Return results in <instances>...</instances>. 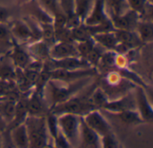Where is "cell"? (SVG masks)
Masks as SVG:
<instances>
[{
    "label": "cell",
    "mask_w": 153,
    "mask_h": 148,
    "mask_svg": "<svg viewBox=\"0 0 153 148\" xmlns=\"http://www.w3.org/2000/svg\"><path fill=\"white\" fill-rule=\"evenodd\" d=\"M103 48L101 46H100L99 44H95V46L93 47V49L90 51V53L86 56L85 59L91 64V67H96L99 64L100 61L101 59V57L104 53L103 51Z\"/></svg>",
    "instance_id": "31"
},
{
    "label": "cell",
    "mask_w": 153,
    "mask_h": 148,
    "mask_svg": "<svg viewBox=\"0 0 153 148\" xmlns=\"http://www.w3.org/2000/svg\"><path fill=\"white\" fill-rule=\"evenodd\" d=\"M13 46L9 55L10 59L16 68L25 69L31 63L32 57L29 53L27 49H25L22 45H20L17 41L13 40Z\"/></svg>",
    "instance_id": "11"
},
{
    "label": "cell",
    "mask_w": 153,
    "mask_h": 148,
    "mask_svg": "<svg viewBox=\"0 0 153 148\" xmlns=\"http://www.w3.org/2000/svg\"><path fill=\"white\" fill-rule=\"evenodd\" d=\"M111 113H117L122 111L126 110H131V109H136V103H135V98L132 99L130 95L125 96L119 100L113 101V102H108L104 107L102 108Z\"/></svg>",
    "instance_id": "18"
},
{
    "label": "cell",
    "mask_w": 153,
    "mask_h": 148,
    "mask_svg": "<svg viewBox=\"0 0 153 148\" xmlns=\"http://www.w3.org/2000/svg\"><path fill=\"white\" fill-rule=\"evenodd\" d=\"M23 6L27 10L30 17L34 19L39 24L53 22V17L39 5L37 0H30L24 3Z\"/></svg>",
    "instance_id": "13"
},
{
    "label": "cell",
    "mask_w": 153,
    "mask_h": 148,
    "mask_svg": "<svg viewBox=\"0 0 153 148\" xmlns=\"http://www.w3.org/2000/svg\"><path fill=\"white\" fill-rule=\"evenodd\" d=\"M41 40L50 47L56 42L55 37V28L53 23H41Z\"/></svg>",
    "instance_id": "27"
},
{
    "label": "cell",
    "mask_w": 153,
    "mask_h": 148,
    "mask_svg": "<svg viewBox=\"0 0 153 148\" xmlns=\"http://www.w3.org/2000/svg\"><path fill=\"white\" fill-rule=\"evenodd\" d=\"M87 101L93 109L99 110L104 107V105L108 102V99L107 94L100 88H97L90 95H88Z\"/></svg>",
    "instance_id": "25"
},
{
    "label": "cell",
    "mask_w": 153,
    "mask_h": 148,
    "mask_svg": "<svg viewBox=\"0 0 153 148\" xmlns=\"http://www.w3.org/2000/svg\"><path fill=\"white\" fill-rule=\"evenodd\" d=\"M11 37L10 28L5 23H0V40H9Z\"/></svg>",
    "instance_id": "36"
},
{
    "label": "cell",
    "mask_w": 153,
    "mask_h": 148,
    "mask_svg": "<svg viewBox=\"0 0 153 148\" xmlns=\"http://www.w3.org/2000/svg\"><path fill=\"white\" fill-rule=\"evenodd\" d=\"M148 2H149L150 4H152V0H148Z\"/></svg>",
    "instance_id": "41"
},
{
    "label": "cell",
    "mask_w": 153,
    "mask_h": 148,
    "mask_svg": "<svg viewBox=\"0 0 153 148\" xmlns=\"http://www.w3.org/2000/svg\"><path fill=\"white\" fill-rule=\"evenodd\" d=\"M57 121L59 130L66 138L71 147L79 146L81 116L72 113H64L57 115Z\"/></svg>",
    "instance_id": "4"
},
{
    "label": "cell",
    "mask_w": 153,
    "mask_h": 148,
    "mask_svg": "<svg viewBox=\"0 0 153 148\" xmlns=\"http://www.w3.org/2000/svg\"><path fill=\"white\" fill-rule=\"evenodd\" d=\"M50 59V64L48 65V67H46L47 69L51 70L55 68H60V69H65V70H80V69H87L91 67V64L83 58L76 56V57H68L61 59ZM45 67V66H44Z\"/></svg>",
    "instance_id": "6"
},
{
    "label": "cell",
    "mask_w": 153,
    "mask_h": 148,
    "mask_svg": "<svg viewBox=\"0 0 153 148\" xmlns=\"http://www.w3.org/2000/svg\"><path fill=\"white\" fill-rule=\"evenodd\" d=\"M89 78L90 77H85L74 82H66L67 84H63L61 81L49 79L45 89L48 91V97L51 102L50 108L75 95V93L85 85Z\"/></svg>",
    "instance_id": "2"
},
{
    "label": "cell",
    "mask_w": 153,
    "mask_h": 148,
    "mask_svg": "<svg viewBox=\"0 0 153 148\" xmlns=\"http://www.w3.org/2000/svg\"><path fill=\"white\" fill-rule=\"evenodd\" d=\"M88 96H72L69 99L59 102L50 108V111L56 115L64 113H72L78 116H84L88 112L95 110L87 101Z\"/></svg>",
    "instance_id": "3"
},
{
    "label": "cell",
    "mask_w": 153,
    "mask_h": 148,
    "mask_svg": "<svg viewBox=\"0 0 153 148\" xmlns=\"http://www.w3.org/2000/svg\"><path fill=\"white\" fill-rule=\"evenodd\" d=\"M94 1L95 0H74V11L82 21V23L91 10Z\"/></svg>",
    "instance_id": "26"
},
{
    "label": "cell",
    "mask_w": 153,
    "mask_h": 148,
    "mask_svg": "<svg viewBox=\"0 0 153 148\" xmlns=\"http://www.w3.org/2000/svg\"><path fill=\"white\" fill-rule=\"evenodd\" d=\"M128 6L131 10L136 12L140 17L144 15L150 7L152 6V4L148 2V0H126Z\"/></svg>",
    "instance_id": "29"
},
{
    "label": "cell",
    "mask_w": 153,
    "mask_h": 148,
    "mask_svg": "<svg viewBox=\"0 0 153 148\" xmlns=\"http://www.w3.org/2000/svg\"><path fill=\"white\" fill-rule=\"evenodd\" d=\"M136 31L141 42L150 43L153 40V23L150 20H139L136 24Z\"/></svg>",
    "instance_id": "21"
},
{
    "label": "cell",
    "mask_w": 153,
    "mask_h": 148,
    "mask_svg": "<svg viewBox=\"0 0 153 148\" xmlns=\"http://www.w3.org/2000/svg\"><path fill=\"white\" fill-rule=\"evenodd\" d=\"M49 55L50 58L53 59L79 56L75 42L74 41H56L50 47Z\"/></svg>",
    "instance_id": "10"
},
{
    "label": "cell",
    "mask_w": 153,
    "mask_h": 148,
    "mask_svg": "<svg viewBox=\"0 0 153 148\" xmlns=\"http://www.w3.org/2000/svg\"><path fill=\"white\" fill-rule=\"evenodd\" d=\"M45 116L28 115L24 120L29 137L30 147H51L49 140L50 136L47 129Z\"/></svg>",
    "instance_id": "1"
},
{
    "label": "cell",
    "mask_w": 153,
    "mask_h": 148,
    "mask_svg": "<svg viewBox=\"0 0 153 148\" xmlns=\"http://www.w3.org/2000/svg\"><path fill=\"white\" fill-rule=\"evenodd\" d=\"M3 140H2V138H1V136H0V147H3Z\"/></svg>",
    "instance_id": "39"
},
{
    "label": "cell",
    "mask_w": 153,
    "mask_h": 148,
    "mask_svg": "<svg viewBox=\"0 0 153 148\" xmlns=\"http://www.w3.org/2000/svg\"><path fill=\"white\" fill-rule=\"evenodd\" d=\"M6 129H7V125H6L5 121L3 120V118L0 116V133L5 132Z\"/></svg>",
    "instance_id": "38"
},
{
    "label": "cell",
    "mask_w": 153,
    "mask_h": 148,
    "mask_svg": "<svg viewBox=\"0 0 153 148\" xmlns=\"http://www.w3.org/2000/svg\"><path fill=\"white\" fill-rule=\"evenodd\" d=\"M9 28L12 38H13L15 41L19 40L26 42L33 39L31 30L24 20H18L13 22Z\"/></svg>",
    "instance_id": "17"
},
{
    "label": "cell",
    "mask_w": 153,
    "mask_h": 148,
    "mask_svg": "<svg viewBox=\"0 0 153 148\" xmlns=\"http://www.w3.org/2000/svg\"><path fill=\"white\" fill-rule=\"evenodd\" d=\"M110 21L105 0H95L91 10L83 21V24L86 26H97Z\"/></svg>",
    "instance_id": "8"
},
{
    "label": "cell",
    "mask_w": 153,
    "mask_h": 148,
    "mask_svg": "<svg viewBox=\"0 0 153 148\" xmlns=\"http://www.w3.org/2000/svg\"><path fill=\"white\" fill-rule=\"evenodd\" d=\"M39 5L52 17L59 13L60 8V0H37Z\"/></svg>",
    "instance_id": "30"
},
{
    "label": "cell",
    "mask_w": 153,
    "mask_h": 148,
    "mask_svg": "<svg viewBox=\"0 0 153 148\" xmlns=\"http://www.w3.org/2000/svg\"><path fill=\"white\" fill-rule=\"evenodd\" d=\"M82 118L86 125L93 129L100 138L107 135L108 133L112 132L110 125L104 118V116L99 111V110H93Z\"/></svg>",
    "instance_id": "7"
},
{
    "label": "cell",
    "mask_w": 153,
    "mask_h": 148,
    "mask_svg": "<svg viewBox=\"0 0 153 148\" xmlns=\"http://www.w3.org/2000/svg\"><path fill=\"white\" fill-rule=\"evenodd\" d=\"M11 16L10 9L0 5V23H6Z\"/></svg>",
    "instance_id": "37"
},
{
    "label": "cell",
    "mask_w": 153,
    "mask_h": 148,
    "mask_svg": "<svg viewBox=\"0 0 153 148\" xmlns=\"http://www.w3.org/2000/svg\"><path fill=\"white\" fill-rule=\"evenodd\" d=\"M92 39L97 44H99L103 49H108V50H116L117 46L118 44V41L115 33V30L96 33L92 35Z\"/></svg>",
    "instance_id": "19"
},
{
    "label": "cell",
    "mask_w": 153,
    "mask_h": 148,
    "mask_svg": "<svg viewBox=\"0 0 153 148\" xmlns=\"http://www.w3.org/2000/svg\"><path fill=\"white\" fill-rule=\"evenodd\" d=\"M16 109V102L8 99L0 100V116L5 121L7 127L14 119Z\"/></svg>",
    "instance_id": "23"
},
{
    "label": "cell",
    "mask_w": 153,
    "mask_h": 148,
    "mask_svg": "<svg viewBox=\"0 0 153 148\" xmlns=\"http://www.w3.org/2000/svg\"><path fill=\"white\" fill-rule=\"evenodd\" d=\"M112 24L115 30H127V31H134L136 28V24L140 20V15L129 9L127 12L121 15L112 16L110 17Z\"/></svg>",
    "instance_id": "9"
},
{
    "label": "cell",
    "mask_w": 153,
    "mask_h": 148,
    "mask_svg": "<svg viewBox=\"0 0 153 148\" xmlns=\"http://www.w3.org/2000/svg\"><path fill=\"white\" fill-rule=\"evenodd\" d=\"M101 140V147H110L115 148L119 147V143L116 136L113 134V132L108 133L107 135L100 138Z\"/></svg>",
    "instance_id": "34"
},
{
    "label": "cell",
    "mask_w": 153,
    "mask_h": 148,
    "mask_svg": "<svg viewBox=\"0 0 153 148\" xmlns=\"http://www.w3.org/2000/svg\"><path fill=\"white\" fill-rule=\"evenodd\" d=\"M48 74L50 79L53 80L63 81V82H74L82 78L93 76L97 75V70L95 67L80 69V70H65V69L55 68V69L48 70Z\"/></svg>",
    "instance_id": "5"
},
{
    "label": "cell",
    "mask_w": 153,
    "mask_h": 148,
    "mask_svg": "<svg viewBox=\"0 0 153 148\" xmlns=\"http://www.w3.org/2000/svg\"><path fill=\"white\" fill-rule=\"evenodd\" d=\"M96 42L94 41V40L92 39V37L89 40H83V41H79V42H75L76 45V49L78 51V54L80 57L85 58L86 56L90 53V51L93 49V47L95 46Z\"/></svg>",
    "instance_id": "33"
},
{
    "label": "cell",
    "mask_w": 153,
    "mask_h": 148,
    "mask_svg": "<svg viewBox=\"0 0 153 148\" xmlns=\"http://www.w3.org/2000/svg\"><path fill=\"white\" fill-rule=\"evenodd\" d=\"M117 119H118L122 123L126 125H138L140 123L144 122L142 119L139 111L136 109H131V110H126L122 111L117 113H113Z\"/></svg>",
    "instance_id": "22"
},
{
    "label": "cell",
    "mask_w": 153,
    "mask_h": 148,
    "mask_svg": "<svg viewBox=\"0 0 153 148\" xmlns=\"http://www.w3.org/2000/svg\"><path fill=\"white\" fill-rule=\"evenodd\" d=\"M21 1H22L23 3H26V2H28V1H30V0H21Z\"/></svg>",
    "instance_id": "40"
},
{
    "label": "cell",
    "mask_w": 153,
    "mask_h": 148,
    "mask_svg": "<svg viewBox=\"0 0 153 148\" xmlns=\"http://www.w3.org/2000/svg\"><path fill=\"white\" fill-rule=\"evenodd\" d=\"M47 113L43 94L33 90L28 96V115L45 116Z\"/></svg>",
    "instance_id": "15"
},
{
    "label": "cell",
    "mask_w": 153,
    "mask_h": 148,
    "mask_svg": "<svg viewBox=\"0 0 153 148\" xmlns=\"http://www.w3.org/2000/svg\"><path fill=\"white\" fill-rule=\"evenodd\" d=\"M45 117H46V124H47V129H48V134L53 140L59 131L57 115L53 113L52 111H48Z\"/></svg>",
    "instance_id": "28"
},
{
    "label": "cell",
    "mask_w": 153,
    "mask_h": 148,
    "mask_svg": "<svg viewBox=\"0 0 153 148\" xmlns=\"http://www.w3.org/2000/svg\"><path fill=\"white\" fill-rule=\"evenodd\" d=\"M27 50L31 55V57L33 56L37 59L46 60L50 58V55H49L50 46L48 45L42 40H39L30 43L27 47Z\"/></svg>",
    "instance_id": "20"
},
{
    "label": "cell",
    "mask_w": 153,
    "mask_h": 148,
    "mask_svg": "<svg viewBox=\"0 0 153 148\" xmlns=\"http://www.w3.org/2000/svg\"><path fill=\"white\" fill-rule=\"evenodd\" d=\"M107 12L109 11V17L121 15L130 8L126 0H105Z\"/></svg>",
    "instance_id": "24"
},
{
    "label": "cell",
    "mask_w": 153,
    "mask_h": 148,
    "mask_svg": "<svg viewBox=\"0 0 153 148\" xmlns=\"http://www.w3.org/2000/svg\"><path fill=\"white\" fill-rule=\"evenodd\" d=\"M8 130L10 131V139L13 147L20 148L30 147L28 132L24 122L13 127Z\"/></svg>",
    "instance_id": "16"
},
{
    "label": "cell",
    "mask_w": 153,
    "mask_h": 148,
    "mask_svg": "<svg viewBox=\"0 0 153 148\" xmlns=\"http://www.w3.org/2000/svg\"><path fill=\"white\" fill-rule=\"evenodd\" d=\"M72 32V38L74 42H79V41H83L86 40H89L91 38V33L89 32L87 27L82 23L78 27H75L74 29H71Z\"/></svg>",
    "instance_id": "32"
},
{
    "label": "cell",
    "mask_w": 153,
    "mask_h": 148,
    "mask_svg": "<svg viewBox=\"0 0 153 148\" xmlns=\"http://www.w3.org/2000/svg\"><path fill=\"white\" fill-rule=\"evenodd\" d=\"M54 147H60V148H66V147H72L70 143L68 142V140L66 139V138L63 135V133L59 130L57 135L56 136V138L53 139V143H52Z\"/></svg>",
    "instance_id": "35"
},
{
    "label": "cell",
    "mask_w": 153,
    "mask_h": 148,
    "mask_svg": "<svg viewBox=\"0 0 153 148\" xmlns=\"http://www.w3.org/2000/svg\"><path fill=\"white\" fill-rule=\"evenodd\" d=\"M135 103L136 110L139 111L143 121H152L153 119L152 108L143 88L139 87L136 89Z\"/></svg>",
    "instance_id": "14"
},
{
    "label": "cell",
    "mask_w": 153,
    "mask_h": 148,
    "mask_svg": "<svg viewBox=\"0 0 153 148\" xmlns=\"http://www.w3.org/2000/svg\"><path fill=\"white\" fill-rule=\"evenodd\" d=\"M79 146L82 147H101L100 137L86 123L81 117V128H80V142Z\"/></svg>",
    "instance_id": "12"
}]
</instances>
